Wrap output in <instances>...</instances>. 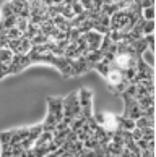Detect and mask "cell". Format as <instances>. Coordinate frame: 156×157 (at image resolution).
<instances>
[{
  "label": "cell",
  "mask_w": 156,
  "mask_h": 157,
  "mask_svg": "<svg viewBox=\"0 0 156 157\" xmlns=\"http://www.w3.org/2000/svg\"><path fill=\"white\" fill-rule=\"evenodd\" d=\"M104 79H106V84H107L109 91H111L112 94H119V96H120V92L125 89V86L129 84V81L124 76V70L119 68L114 62L111 63V70L107 71Z\"/></svg>",
  "instance_id": "cell-1"
},
{
  "label": "cell",
  "mask_w": 156,
  "mask_h": 157,
  "mask_svg": "<svg viewBox=\"0 0 156 157\" xmlns=\"http://www.w3.org/2000/svg\"><path fill=\"white\" fill-rule=\"evenodd\" d=\"M80 102H78V91H72L67 97H63V118L62 123L65 126H70V123L80 117Z\"/></svg>",
  "instance_id": "cell-2"
},
{
  "label": "cell",
  "mask_w": 156,
  "mask_h": 157,
  "mask_svg": "<svg viewBox=\"0 0 156 157\" xmlns=\"http://www.w3.org/2000/svg\"><path fill=\"white\" fill-rule=\"evenodd\" d=\"M78 102H80V109H82L80 115L85 120L93 118V92L86 88H82L78 91Z\"/></svg>",
  "instance_id": "cell-3"
},
{
  "label": "cell",
  "mask_w": 156,
  "mask_h": 157,
  "mask_svg": "<svg viewBox=\"0 0 156 157\" xmlns=\"http://www.w3.org/2000/svg\"><path fill=\"white\" fill-rule=\"evenodd\" d=\"M120 96H122L124 104H125L124 113H122L124 117H129V118H134V120H137L138 117H142L143 109L138 105L137 99H135V97H132V96H129L127 92H120Z\"/></svg>",
  "instance_id": "cell-4"
},
{
  "label": "cell",
  "mask_w": 156,
  "mask_h": 157,
  "mask_svg": "<svg viewBox=\"0 0 156 157\" xmlns=\"http://www.w3.org/2000/svg\"><path fill=\"white\" fill-rule=\"evenodd\" d=\"M47 112L54 115L57 123H60L63 118V97L49 96L47 97Z\"/></svg>",
  "instance_id": "cell-5"
},
{
  "label": "cell",
  "mask_w": 156,
  "mask_h": 157,
  "mask_svg": "<svg viewBox=\"0 0 156 157\" xmlns=\"http://www.w3.org/2000/svg\"><path fill=\"white\" fill-rule=\"evenodd\" d=\"M90 70H93V67L86 62L85 55H80L77 59H70V78L72 76H80V75L90 71Z\"/></svg>",
  "instance_id": "cell-6"
},
{
  "label": "cell",
  "mask_w": 156,
  "mask_h": 157,
  "mask_svg": "<svg viewBox=\"0 0 156 157\" xmlns=\"http://www.w3.org/2000/svg\"><path fill=\"white\" fill-rule=\"evenodd\" d=\"M83 37H85V40H86L88 50H96V49H99L101 39H102V34H99V33L94 31V29H91V31H88V33H85V34H83Z\"/></svg>",
  "instance_id": "cell-7"
},
{
  "label": "cell",
  "mask_w": 156,
  "mask_h": 157,
  "mask_svg": "<svg viewBox=\"0 0 156 157\" xmlns=\"http://www.w3.org/2000/svg\"><path fill=\"white\" fill-rule=\"evenodd\" d=\"M0 146H2V151H0V155H2V157L11 155V141H10V131H2V133H0Z\"/></svg>",
  "instance_id": "cell-8"
},
{
  "label": "cell",
  "mask_w": 156,
  "mask_h": 157,
  "mask_svg": "<svg viewBox=\"0 0 156 157\" xmlns=\"http://www.w3.org/2000/svg\"><path fill=\"white\" fill-rule=\"evenodd\" d=\"M135 128V120L134 118H129V117H124V115H117V130H129L132 131Z\"/></svg>",
  "instance_id": "cell-9"
},
{
  "label": "cell",
  "mask_w": 156,
  "mask_h": 157,
  "mask_svg": "<svg viewBox=\"0 0 156 157\" xmlns=\"http://www.w3.org/2000/svg\"><path fill=\"white\" fill-rule=\"evenodd\" d=\"M130 45H132V49L135 50V54H137V55H140V57L143 55V52H146V50H148V42L145 40V37L135 39Z\"/></svg>",
  "instance_id": "cell-10"
},
{
  "label": "cell",
  "mask_w": 156,
  "mask_h": 157,
  "mask_svg": "<svg viewBox=\"0 0 156 157\" xmlns=\"http://www.w3.org/2000/svg\"><path fill=\"white\" fill-rule=\"evenodd\" d=\"M80 55H82V50L77 47L75 42H70L65 49H63V57H67V59H77Z\"/></svg>",
  "instance_id": "cell-11"
},
{
  "label": "cell",
  "mask_w": 156,
  "mask_h": 157,
  "mask_svg": "<svg viewBox=\"0 0 156 157\" xmlns=\"http://www.w3.org/2000/svg\"><path fill=\"white\" fill-rule=\"evenodd\" d=\"M55 125H57V120L54 118V115L47 112V115H46V118H44V121H42V130H46V131H54Z\"/></svg>",
  "instance_id": "cell-12"
},
{
  "label": "cell",
  "mask_w": 156,
  "mask_h": 157,
  "mask_svg": "<svg viewBox=\"0 0 156 157\" xmlns=\"http://www.w3.org/2000/svg\"><path fill=\"white\" fill-rule=\"evenodd\" d=\"M135 126H137V128L154 126V118H150V117H145V115H142V117H138V118L135 120Z\"/></svg>",
  "instance_id": "cell-13"
},
{
  "label": "cell",
  "mask_w": 156,
  "mask_h": 157,
  "mask_svg": "<svg viewBox=\"0 0 156 157\" xmlns=\"http://www.w3.org/2000/svg\"><path fill=\"white\" fill-rule=\"evenodd\" d=\"M30 40H31V45H39V44H46V42H49L50 37H49V36H46V34H42L41 31H39L38 34H34V36H33Z\"/></svg>",
  "instance_id": "cell-14"
},
{
  "label": "cell",
  "mask_w": 156,
  "mask_h": 157,
  "mask_svg": "<svg viewBox=\"0 0 156 157\" xmlns=\"http://www.w3.org/2000/svg\"><path fill=\"white\" fill-rule=\"evenodd\" d=\"M11 57H13V52H11L8 47L0 49V63H10Z\"/></svg>",
  "instance_id": "cell-15"
},
{
  "label": "cell",
  "mask_w": 156,
  "mask_h": 157,
  "mask_svg": "<svg viewBox=\"0 0 156 157\" xmlns=\"http://www.w3.org/2000/svg\"><path fill=\"white\" fill-rule=\"evenodd\" d=\"M0 13H2V16H0V18H7V16H10V15H15V7H13V3L11 2H7L2 7V11H0Z\"/></svg>",
  "instance_id": "cell-16"
},
{
  "label": "cell",
  "mask_w": 156,
  "mask_h": 157,
  "mask_svg": "<svg viewBox=\"0 0 156 157\" xmlns=\"http://www.w3.org/2000/svg\"><path fill=\"white\" fill-rule=\"evenodd\" d=\"M154 33V20H145L143 23V36Z\"/></svg>",
  "instance_id": "cell-17"
},
{
  "label": "cell",
  "mask_w": 156,
  "mask_h": 157,
  "mask_svg": "<svg viewBox=\"0 0 156 157\" xmlns=\"http://www.w3.org/2000/svg\"><path fill=\"white\" fill-rule=\"evenodd\" d=\"M5 34H7V37H8V39H18V37L23 36V33H21L16 26L10 28V29H5Z\"/></svg>",
  "instance_id": "cell-18"
},
{
  "label": "cell",
  "mask_w": 156,
  "mask_h": 157,
  "mask_svg": "<svg viewBox=\"0 0 156 157\" xmlns=\"http://www.w3.org/2000/svg\"><path fill=\"white\" fill-rule=\"evenodd\" d=\"M142 16H143V20H154V5L142 8Z\"/></svg>",
  "instance_id": "cell-19"
},
{
  "label": "cell",
  "mask_w": 156,
  "mask_h": 157,
  "mask_svg": "<svg viewBox=\"0 0 156 157\" xmlns=\"http://www.w3.org/2000/svg\"><path fill=\"white\" fill-rule=\"evenodd\" d=\"M28 25H30V21H28V18H23V16H16V28L21 31V33H25L26 31V28Z\"/></svg>",
  "instance_id": "cell-20"
},
{
  "label": "cell",
  "mask_w": 156,
  "mask_h": 157,
  "mask_svg": "<svg viewBox=\"0 0 156 157\" xmlns=\"http://www.w3.org/2000/svg\"><path fill=\"white\" fill-rule=\"evenodd\" d=\"M2 23H3V28H5V29L13 28V26L16 25V15H10V16H7V18H3Z\"/></svg>",
  "instance_id": "cell-21"
},
{
  "label": "cell",
  "mask_w": 156,
  "mask_h": 157,
  "mask_svg": "<svg viewBox=\"0 0 156 157\" xmlns=\"http://www.w3.org/2000/svg\"><path fill=\"white\" fill-rule=\"evenodd\" d=\"M25 152H26V149L23 147L20 143H18V144H13V146H11V155L20 157V155H25Z\"/></svg>",
  "instance_id": "cell-22"
},
{
  "label": "cell",
  "mask_w": 156,
  "mask_h": 157,
  "mask_svg": "<svg viewBox=\"0 0 156 157\" xmlns=\"http://www.w3.org/2000/svg\"><path fill=\"white\" fill-rule=\"evenodd\" d=\"M143 37H145V40L148 42V49L154 52V50H156V44H154V33H153V34H146V36H143Z\"/></svg>",
  "instance_id": "cell-23"
}]
</instances>
